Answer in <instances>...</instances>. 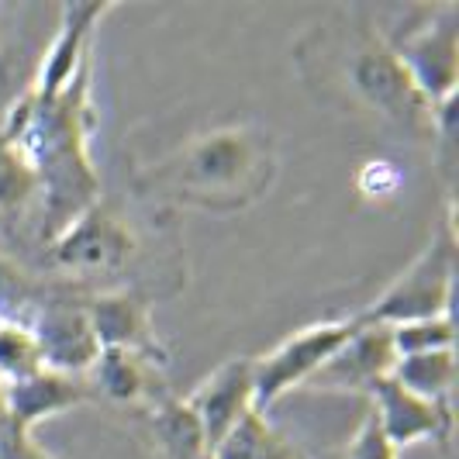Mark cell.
<instances>
[{
    "label": "cell",
    "mask_w": 459,
    "mask_h": 459,
    "mask_svg": "<svg viewBox=\"0 0 459 459\" xmlns=\"http://www.w3.org/2000/svg\"><path fill=\"white\" fill-rule=\"evenodd\" d=\"M93 56L69 80V87L56 97H35L24 91L11 100L0 121V138L22 156L39 184V231L48 242L83 214L93 201H100V177L91 160L93 115Z\"/></svg>",
    "instance_id": "obj_1"
},
{
    "label": "cell",
    "mask_w": 459,
    "mask_h": 459,
    "mask_svg": "<svg viewBox=\"0 0 459 459\" xmlns=\"http://www.w3.org/2000/svg\"><path fill=\"white\" fill-rule=\"evenodd\" d=\"M276 177V142L255 125H229L190 138L184 149L138 173V190L204 211L255 204Z\"/></svg>",
    "instance_id": "obj_2"
},
{
    "label": "cell",
    "mask_w": 459,
    "mask_h": 459,
    "mask_svg": "<svg viewBox=\"0 0 459 459\" xmlns=\"http://www.w3.org/2000/svg\"><path fill=\"white\" fill-rule=\"evenodd\" d=\"M335 56H342L339 73L345 91L359 104L404 128L408 135L432 138V104L418 93L380 28L352 24L345 35L335 39Z\"/></svg>",
    "instance_id": "obj_3"
},
{
    "label": "cell",
    "mask_w": 459,
    "mask_h": 459,
    "mask_svg": "<svg viewBox=\"0 0 459 459\" xmlns=\"http://www.w3.org/2000/svg\"><path fill=\"white\" fill-rule=\"evenodd\" d=\"M453 283H456V207L449 204L446 221L438 225L432 242L356 318L363 325L394 328V325L453 315Z\"/></svg>",
    "instance_id": "obj_4"
},
{
    "label": "cell",
    "mask_w": 459,
    "mask_h": 459,
    "mask_svg": "<svg viewBox=\"0 0 459 459\" xmlns=\"http://www.w3.org/2000/svg\"><path fill=\"white\" fill-rule=\"evenodd\" d=\"M138 242L128 218L117 207L93 201L83 214H76L63 231H56L46 242V263L52 273L97 283L115 280L128 270Z\"/></svg>",
    "instance_id": "obj_5"
},
{
    "label": "cell",
    "mask_w": 459,
    "mask_h": 459,
    "mask_svg": "<svg viewBox=\"0 0 459 459\" xmlns=\"http://www.w3.org/2000/svg\"><path fill=\"white\" fill-rule=\"evenodd\" d=\"M421 18L404 24V31L384 35L394 56L408 69L418 93L436 108L446 97H456L459 83V7L438 4L421 7Z\"/></svg>",
    "instance_id": "obj_6"
},
{
    "label": "cell",
    "mask_w": 459,
    "mask_h": 459,
    "mask_svg": "<svg viewBox=\"0 0 459 459\" xmlns=\"http://www.w3.org/2000/svg\"><path fill=\"white\" fill-rule=\"evenodd\" d=\"M359 328L356 315L352 318H328L300 328L287 335L283 342L255 356L253 359V380H255V408L266 414L283 394L304 387L318 369L339 352V345Z\"/></svg>",
    "instance_id": "obj_7"
},
{
    "label": "cell",
    "mask_w": 459,
    "mask_h": 459,
    "mask_svg": "<svg viewBox=\"0 0 459 459\" xmlns=\"http://www.w3.org/2000/svg\"><path fill=\"white\" fill-rule=\"evenodd\" d=\"M22 325L35 335L46 369L87 377L100 356V342L87 318V298L69 294L63 287H56L52 294L42 290Z\"/></svg>",
    "instance_id": "obj_8"
},
{
    "label": "cell",
    "mask_w": 459,
    "mask_h": 459,
    "mask_svg": "<svg viewBox=\"0 0 459 459\" xmlns=\"http://www.w3.org/2000/svg\"><path fill=\"white\" fill-rule=\"evenodd\" d=\"M356 322H359V318H356ZM394 363H397V352H394L391 328L359 322V328L339 345V352L304 384V391L363 394V397H367L369 387H373L377 380L391 377Z\"/></svg>",
    "instance_id": "obj_9"
},
{
    "label": "cell",
    "mask_w": 459,
    "mask_h": 459,
    "mask_svg": "<svg viewBox=\"0 0 459 459\" xmlns=\"http://www.w3.org/2000/svg\"><path fill=\"white\" fill-rule=\"evenodd\" d=\"M184 404L204 432L207 453H214V446L238 425V418L255 408L253 356H235V359H225L218 369H211L204 380L186 394Z\"/></svg>",
    "instance_id": "obj_10"
},
{
    "label": "cell",
    "mask_w": 459,
    "mask_h": 459,
    "mask_svg": "<svg viewBox=\"0 0 459 459\" xmlns=\"http://www.w3.org/2000/svg\"><path fill=\"white\" fill-rule=\"evenodd\" d=\"M87 318L97 335L100 349H121V352H138L152 363L166 367L169 352L156 335L152 325V304L138 290H100L87 294Z\"/></svg>",
    "instance_id": "obj_11"
},
{
    "label": "cell",
    "mask_w": 459,
    "mask_h": 459,
    "mask_svg": "<svg viewBox=\"0 0 459 459\" xmlns=\"http://www.w3.org/2000/svg\"><path fill=\"white\" fill-rule=\"evenodd\" d=\"M367 397L384 436L391 438L397 453L418 442H438V446L453 442V425H456L453 408H442V404H432L418 394L404 391L394 377L377 380Z\"/></svg>",
    "instance_id": "obj_12"
},
{
    "label": "cell",
    "mask_w": 459,
    "mask_h": 459,
    "mask_svg": "<svg viewBox=\"0 0 459 459\" xmlns=\"http://www.w3.org/2000/svg\"><path fill=\"white\" fill-rule=\"evenodd\" d=\"M111 11V4H66L59 11V31L52 39V46L42 56V66L35 73V80L28 83V91L35 97H56L69 87V80L80 73V66L93 56V28L104 22V14Z\"/></svg>",
    "instance_id": "obj_13"
},
{
    "label": "cell",
    "mask_w": 459,
    "mask_h": 459,
    "mask_svg": "<svg viewBox=\"0 0 459 459\" xmlns=\"http://www.w3.org/2000/svg\"><path fill=\"white\" fill-rule=\"evenodd\" d=\"M4 401H7V421L14 429H22L28 436H35V429L56 418L66 414L80 404L97 401L87 384V377H66L56 369H39L24 380H11L4 384Z\"/></svg>",
    "instance_id": "obj_14"
},
{
    "label": "cell",
    "mask_w": 459,
    "mask_h": 459,
    "mask_svg": "<svg viewBox=\"0 0 459 459\" xmlns=\"http://www.w3.org/2000/svg\"><path fill=\"white\" fill-rule=\"evenodd\" d=\"M87 384L93 397H108L115 404H128L138 411H149L156 401L169 394L160 363L138 352H121V349H100L97 363L87 373Z\"/></svg>",
    "instance_id": "obj_15"
},
{
    "label": "cell",
    "mask_w": 459,
    "mask_h": 459,
    "mask_svg": "<svg viewBox=\"0 0 459 459\" xmlns=\"http://www.w3.org/2000/svg\"><path fill=\"white\" fill-rule=\"evenodd\" d=\"M142 414L149 421V436L156 442L160 459H211L204 432L184 404V397L166 394L162 401H156L149 411Z\"/></svg>",
    "instance_id": "obj_16"
},
{
    "label": "cell",
    "mask_w": 459,
    "mask_h": 459,
    "mask_svg": "<svg viewBox=\"0 0 459 459\" xmlns=\"http://www.w3.org/2000/svg\"><path fill=\"white\" fill-rule=\"evenodd\" d=\"M211 459H307V453L294 446L283 432H276L259 408H253L214 446Z\"/></svg>",
    "instance_id": "obj_17"
},
{
    "label": "cell",
    "mask_w": 459,
    "mask_h": 459,
    "mask_svg": "<svg viewBox=\"0 0 459 459\" xmlns=\"http://www.w3.org/2000/svg\"><path fill=\"white\" fill-rule=\"evenodd\" d=\"M391 377L404 391L418 394V397H425L432 404H442V408H453V394H456V349L401 356L394 363Z\"/></svg>",
    "instance_id": "obj_18"
},
{
    "label": "cell",
    "mask_w": 459,
    "mask_h": 459,
    "mask_svg": "<svg viewBox=\"0 0 459 459\" xmlns=\"http://www.w3.org/2000/svg\"><path fill=\"white\" fill-rule=\"evenodd\" d=\"M39 204V184L22 156L0 138V231L22 221L28 207Z\"/></svg>",
    "instance_id": "obj_19"
},
{
    "label": "cell",
    "mask_w": 459,
    "mask_h": 459,
    "mask_svg": "<svg viewBox=\"0 0 459 459\" xmlns=\"http://www.w3.org/2000/svg\"><path fill=\"white\" fill-rule=\"evenodd\" d=\"M42 367V352L35 335L22 322H0V380H24Z\"/></svg>",
    "instance_id": "obj_20"
},
{
    "label": "cell",
    "mask_w": 459,
    "mask_h": 459,
    "mask_svg": "<svg viewBox=\"0 0 459 459\" xmlns=\"http://www.w3.org/2000/svg\"><path fill=\"white\" fill-rule=\"evenodd\" d=\"M391 339H394L397 359H401V356H421V352L453 349V342H456L453 315H438V318H421V322L394 325Z\"/></svg>",
    "instance_id": "obj_21"
},
{
    "label": "cell",
    "mask_w": 459,
    "mask_h": 459,
    "mask_svg": "<svg viewBox=\"0 0 459 459\" xmlns=\"http://www.w3.org/2000/svg\"><path fill=\"white\" fill-rule=\"evenodd\" d=\"M342 459H397V449L391 446V438L384 436V429H380L373 408H367L359 429H356V436L349 438V446H345Z\"/></svg>",
    "instance_id": "obj_22"
},
{
    "label": "cell",
    "mask_w": 459,
    "mask_h": 459,
    "mask_svg": "<svg viewBox=\"0 0 459 459\" xmlns=\"http://www.w3.org/2000/svg\"><path fill=\"white\" fill-rule=\"evenodd\" d=\"M404 184L401 169L391 160H367L356 173V190L367 197V201H387L397 194V186Z\"/></svg>",
    "instance_id": "obj_23"
},
{
    "label": "cell",
    "mask_w": 459,
    "mask_h": 459,
    "mask_svg": "<svg viewBox=\"0 0 459 459\" xmlns=\"http://www.w3.org/2000/svg\"><path fill=\"white\" fill-rule=\"evenodd\" d=\"M0 459H56L52 453H46L35 436H28L22 429H14L11 421L0 429Z\"/></svg>",
    "instance_id": "obj_24"
},
{
    "label": "cell",
    "mask_w": 459,
    "mask_h": 459,
    "mask_svg": "<svg viewBox=\"0 0 459 459\" xmlns=\"http://www.w3.org/2000/svg\"><path fill=\"white\" fill-rule=\"evenodd\" d=\"M7 425V401H4V380H0V429Z\"/></svg>",
    "instance_id": "obj_25"
},
{
    "label": "cell",
    "mask_w": 459,
    "mask_h": 459,
    "mask_svg": "<svg viewBox=\"0 0 459 459\" xmlns=\"http://www.w3.org/2000/svg\"><path fill=\"white\" fill-rule=\"evenodd\" d=\"M0 322H4V318H0Z\"/></svg>",
    "instance_id": "obj_26"
}]
</instances>
